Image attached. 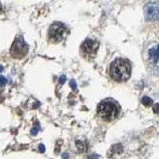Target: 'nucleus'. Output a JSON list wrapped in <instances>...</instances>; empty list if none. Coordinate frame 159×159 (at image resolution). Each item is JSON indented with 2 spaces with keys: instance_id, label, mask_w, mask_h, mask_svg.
Returning <instances> with one entry per match:
<instances>
[{
  "instance_id": "f257e3e1",
  "label": "nucleus",
  "mask_w": 159,
  "mask_h": 159,
  "mask_svg": "<svg viewBox=\"0 0 159 159\" xmlns=\"http://www.w3.org/2000/svg\"><path fill=\"white\" fill-rule=\"evenodd\" d=\"M131 73V66L127 60L116 59L110 65V75L116 82H124L128 80Z\"/></svg>"
},
{
  "instance_id": "f03ea898",
  "label": "nucleus",
  "mask_w": 159,
  "mask_h": 159,
  "mask_svg": "<svg viewBox=\"0 0 159 159\" xmlns=\"http://www.w3.org/2000/svg\"><path fill=\"white\" fill-rule=\"evenodd\" d=\"M119 114V107L118 104L111 101H105L100 104L97 107V114L101 119L110 121L114 119Z\"/></svg>"
},
{
  "instance_id": "7ed1b4c3",
  "label": "nucleus",
  "mask_w": 159,
  "mask_h": 159,
  "mask_svg": "<svg viewBox=\"0 0 159 159\" xmlns=\"http://www.w3.org/2000/svg\"><path fill=\"white\" fill-rule=\"evenodd\" d=\"M28 53V46L25 43L22 36H18L11 46L10 54L15 59H22L24 58Z\"/></svg>"
},
{
  "instance_id": "20e7f679",
  "label": "nucleus",
  "mask_w": 159,
  "mask_h": 159,
  "mask_svg": "<svg viewBox=\"0 0 159 159\" xmlns=\"http://www.w3.org/2000/svg\"><path fill=\"white\" fill-rule=\"evenodd\" d=\"M67 33V28L63 23L56 22L49 29V39L54 43H59L62 41Z\"/></svg>"
},
{
  "instance_id": "39448f33",
  "label": "nucleus",
  "mask_w": 159,
  "mask_h": 159,
  "mask_svg": "<svg viewBox=\"0 0 159 159\" xmlns=\"http://www.w3.org/2000/svg\"><path fill=\"white\" fill-rule=\"evenodd\" d=\"M99 49V42L92 39H87L81 46V53L87 60H92L96 57Z\"/></svg>"
},
{
  "instance_id": "423d86ee",
  "label": "nucleus",
  "mask_w": 159,
  "mask_h": 159,
  "mask_svg": "<svg viewBox=\"0 0 159 159\" xmlns=\"http://www.w3.org/2000/svg\"><path fill=\"white\" fill-rule=\"evenodd\" d=\"M144 14L148 21L159 20V3L149 2L144 8Z\"/></svg>"
},
{
  "instance_id": "0eeeda50",
  "label": "nucleus",
  "mask_w": 159,
  "mask_h": 159,
  "mask_svg": "<svg viewBox=\"0 0 159 159\" xmlns=\"http://www.w3.org/2000/svg\"><path fill=\"white\" fill-rule=\"evenodd\" d=\"M149 58L154 63H157L159 62V45L153 47L150 50H149Z\"/></svg>"
},
{
  "instance_id": "6e6552de",
  "label": "nucleus",
  "mask_w": 159,
  "mask_h": 159,
  "mask_svg": "<svg viewBox=\"0 0 159 159\" xmlns=\"http://www.w3.org/2000/svg\"><path fill=\"white\" fill-rule=\"evenodd\" d=\"M77 147L79 149V151H87L88 150V143L85 140H78L77 141Z\"/></svg>"
},
{
  "instance_id": "1a4fd4ad",
  "label": "nucleus",
  "mask_w": 159,
  "mask_h": 159,
  "mask_svg": "<svg viewBox=\"0 0 159 159\" xmlns=\"http://www.w3.org/2000/svg\"><path fill=\"white\" fill-rule=\"evenodd\" d=\"M121 151H122V146L120 145V144H115L113 147L110 148V155L111 154H119Z\"/></svg>"
},
{
  "instance_id": "9d476101",
  "label": "nucleus",
  "mask_w": 159,
  "mask_h": 159,
  "mask_svg": "<svg viewBox=\"0 0 159 159\" xmlns=\"http://www.w3.org/2000/svg\"><path fill=\"white\" fill-rule=\"evenodd\" d=\"M142 104H143V105H145V106H150V105H152L153 101H152V100L150 99V97H144L142 99Z\"/></svg>"
},
{
  "instance_id": "9b49d317",
  "label": "nucleus",
  "mask_w": 159,
  "mask_h": 159,
  "mask_svg": "<svg viewBox=\"0 0 159 159\" xmlns=\"http://www.w3.org/2000/svg\"><path fill=\"white\" fill-rule=\"evenodd\" d=\"M39 128H40V127H39V124H38V123H36V126H35V127H34L33 129L31 130V133L33 134V135H36L37 132L39 131Z\"/></svg>"
},
{
  "instance_id": "f8f14e48",
  "label": "nucleus",
  "mask_w": 159,
  "mask_h": 159,
  "mask_svg": "<svg viewBox=\"0 0 159 159\" xmlns=\"http://www.w3.org/2000/svg\"><path fill=\"white\" fill-rule=\"evenodd\" d=\"M6 83H7V80L4 77L0 76V86H5Z\"/></svg>"
},
{
  "instance_id": "ddd939ff",
  "label": "nucleus",
  "mask_w": 159,
  "mask_h": 159,
  "mask_svg": "<svg viewBox=\"0 0 159 159\" xmlns=\"http://www.w3.org/2000/svg\"><path fill=\"white\" fill-rule=\"evenodd\" d=\"M153 111L156 114H159V104H155L153 105Z\"/></svg>"
},
{
  "instance_id": "4468645a",
  "label": "nucleus",
  "mask_w": 159,
  "mask_h": 159,
  "mask_svg": "<svg viewBox=\"0 0 159 159\" xmlns=\"http://www.w3.org/2000/svg\"><path fill=\"white\" fill-rule=\"evenodd\" d=\"M86 159H101V157L99 155H96V154H92V155L87 156Z\"/></svg>"
},
{
  "instance_id": "2eb2a0df",
  "label": "nucleus",
  "mask_w": 159,
  "mask_h": 159,
  "mask_svg": "<svg viewBox=\"0 0 159 159\" xmlns=\"http://www.w3.org/2000/svg\"><path fill=\"white\" fill-rule=\"evenodd\" d=\"M39 151L41 153H44L45 152V146L43 145V144H41V145L39 146Z\"/></svg>"
},
{
  "instance_id": "dca6fc26",
  "label": "nucleus",
  "mask_w": 159,
  "mask_h": 159,
  "mask_svg": "<svg viewBox=\"0 0 159 159\" xmlns=\"http://www.w3.org/2000/svg\"><path fill=\"white\" fill-rule=\"evenodd\" d=\"M65 81H66V77H65V76H62L60 78V84H64Z\"/></svg>"
},
{
  "instance_id": "f3484780",
  "label": "nucleus",
  "mask_w": 159,
  "mask_h": 159,
  "mask_svg": "<svg viewBox=\"0 0 159 159\" xmlns=\"http://www.w3.org/2000/svg\"><path fill=\"white\" fill-rule=\"evenodd\" d=\"M71 87H72L73 88H75V90H76L77 86H76V83H75L74 81H72V82H71Z\"/></svg>"
},
{
  "instance_id": "a211bd4d",
  "label": "nucleus",
  "mask_w": 159,
  "mask_h": 159,
  "mask_svg": "<svg viewBox=\"0 0 159 159\" xmlns=\"http://www.w3.org/2000/svg\"><path fill=\"white\" fill-rule=\"evenodd\" d=\"M63 157H64V158H68V154H64Z\"/></svg>"
},
{
  "instance_id": "6ab92c4d",
  "label": "nucleus",
  "mask_w": 159,
  "mask_h": 159,
  "mask_svg": "<svg viewBox=\"0 0 159 159\" xmlns=\"http://www.w3.org/2000/svg\"><path fill=\"white\" fill-rule=\"evenodd\" d=\"M2 12V6H1V4H0V13Z\"/></svg>"
},
{
  "instance_id": "aec40b11",
  "label": "nucleus",
  "mask_w": 159,
  "mask_h": 159,
  "mask_svg": "<svg viewBox=\"0 0 159 159\" xmlns=\"http://www.w3.org/2000/svg\"><path fill=\"white\" fill-rule=\"evenodd\" d=\"M2 71H3V67L0 66V72H2Z\"/></svg>"
}]
</instances>
